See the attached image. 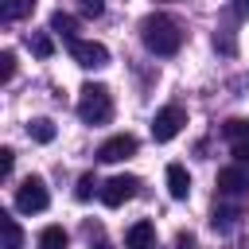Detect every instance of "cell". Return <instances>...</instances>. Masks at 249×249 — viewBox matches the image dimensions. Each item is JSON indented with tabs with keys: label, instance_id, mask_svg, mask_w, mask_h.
Segmentation results:
<instances>
[{
	"label": "cell",
	"instance_id": "1",
	"mask_svg": "<svg viewBox=\"0 0 249 249\" xmlns=\"http://www.w3.org/2000/svg\"><path fill=\"white\" fill-rule=\"evenodd\" d=\"M140 39H144V47H148L152 54L171 58V54L183 47V27H179L171 16L156 12V16H144V23H140Z\"/></svg>",
	"mask_w": 249,
	"mask_h": 249
},
{
	"label": "cell",
	"instance_id": "2",
	"mask_svg": "<svg viewBox=\"0 0 249 249\" xmlns=\"http://www.w3.org/2000/svg\"><path fill=\"white\" fill-rule=\"evenodd\" d=\"M78 117L86 124H109L113 121V97L101 82H89L78 89Z\"/></svg>",
	"mask_w": 249,
	"mask_h": 249
},
{
	"label": "cell",
	"instance_id": "3",
	"mask_svg": "<svg viewBox=\"0 0 249 249\" xmlns=\"http://www.w3.org/2000/svg\"><path fill=\"white\" fill-rule=\"evenodd\" d=\"M47 206H51L47 183H43L39 175L23 179V183H19V191H16V210H19V214H39V210H47Z\"/></svg>",
	"mask_w": 249,
	"mask_h": 249
},
{
	"label": "cell",
	"instance_id": "4",
	"mask_svg": "<svg viewBox=\"0 0 249 249\" xmlns=\"http://www.w3.org/2000/svg\"><path fill=\"white\" fill-rule=\"evenodd\" d=\"M183 124H187V113H183L179 105H163V109L152 117V140H156V144H167V140L179 136Z\"/></svg>",
	"mask_w": 249,
	"mask_h": 249
},
{
	"label": "cell",
	"instance_id": "5",
	"mask_svg": "<svg viewBox=\"0 0 249 249\" xmlns=\"http://www.w3.org/2000/svg\"><path fill=\"white\" fill-rule=\"evenodd\" d=\"M70 58L86 70H101L109 62V47L105 43H93V39H70Z\"/></svg>",
	"mask_w": 249,
	"mask_h": 249
},
{
	"label": "cell",
	"instance_id": "6",
	"mask_svg": "<svg viewBox=\"0 0 249 249\" xmlns=\"http://www.w3.org/2000/svg\"><path fill=\"white\" fill-rule=\"evenodd\" d=\"M136 187H140L136 175H113L109 183H101V202H105V206H124V202L136 195Z\"/></svg>",
	"mask_w": 249,
	"mask_h": 249
},
{
	"label": "cell",
	"instance_id": "7",
	"mask_svg": "<svg viewBox=\"0 0 249 249\" xmlns=\"http://www.w3.org/2000/svg\"><path fill=\"white\" fill-rule=\"evenodd\" d=\"M132 152H136V136L121 132V136H109V140L97 148V160H101V163H121V160H128Z\"/></svg>",
	"mask_w": 249,
	"mask_h": 249
},
{
	"label": "cell",
	"instance_id": "8",
	"mask_svg": "<svg viewBox=\"0 0 249 249\" xmlns=\"http://www.w3.org/2000/svg\"><path fill=\"white\" fill-rule=\"evenodd\" d=\"M124 245H128V249H156V226H152L148 218L132 222L128 233H124Z\"/></svg>",
	"mask_w": 249,
	"mask_h": 249
},
{
	"label": "cell",
	"instance_id": "9",
	"mask_svg": "<svg viewBox=\"0 0 249 249\" xmlns=\"http://www.w3.org/2000/svg\"><path fill=\"white\" fill-rule=\"evenodd\" d=\"M218 191H222V195H241V191H249V171H245V167H222V171H218Z\"/></svg>",
	"mask_w": 249,
	"mask_h": 249
},
{
	"label": "cell",
	"instance_id": "10",
	"mask_svg": "<svg viewBox=\"0 0 249 249\" xmlns=\"http://www.w3.org/2000/svg\"><path fill=\"white\" fill-rule=\"evenodd\" d=\"M167 195L179 198V202L191 195V175H187L183 163H167Z\"/></svg>",
	"mask_w": 249,
	"mask_h": 249
},
{
	"label": "cell",
	"instance_id": "11",
	"mask_svg": "<svg viewBox=\"0 0 249 249\" xmlns=\"http://www.w3.org/2000/svg\"><path fill=\"white\" fill-rule=\"evenodd\" d=\"M31 12H35V0H0V19L4 23H16Z\"/></svg>",
	"mask_w": 249,
	"mask_h": 249
},
{
	"label": "cell",
	"instance_id": "12",
	"mask_svg": "<svg viewBox=\"0 0 249 249\" xmlns=\"http://www.w3.org/2000/svg\"><path fill=\"white\" fill-rule=\"evenodd\" d=\"M0 230H4V249H23V230L12 214H0Z\"/></svg>",
	"mask_w": 249,
	"mask_h": 249
},
{
	"label": "cell",
	"instance_id": "13",
	"mask_svg": "<svg viewBox=\"0 0 249 249\" xmlns=\"http://www.w3.org/2000/svg\"><path fill=\"white\" fill-rule=\"evenodd\" d=\"M27 136H31L35 144H51V140H54V121H47V117H35V121L27 124Z\"/></svg>",
	"mask_w": 249,
	"mask_h": 249
},
{
	"label": "cell",
	"instance_id": "14",
	"mask_svg": "<svg viewBox=\"0 0 249 249\" xmlns=\"http://www.w3.org/2000/svg\"><path fill=\"white\" fill-rule=\"evenodd\" d=\"M66 230L62 226H47L43 233H39V249H66Z\"/></svg>",
	"mask_w": 249,
	"mask_h": 249
},
{
	"label": "cell",
	"instance_id": "15",
	"mask_svg": "<svg viewBox=\"0 0 249 249\" xmlns=\"http://www.w3.org/2000/svg\"><path fill=\"white\" fill-rule=\"evenodd\" d=\"M51 31H58V35H66V39H78V35H74V31H78V19L66 16V12H54V16H51Z\"/></svg>",
	"mask_w": 249,
	"mask_h": 249
},
{
	"label": "cell",
	"instance_id": "16",
	"mask_svg": "<svg viewBox=\"0 0 249 249\" xmlns=\"http://www.w3.org/2000/svg\"><path fill=\"white\" fill-rule=\"evenodd\" d=\"M222 136H226V140H233V144H237V140H249V121H245V117L226 121V124H222Z\"/></svg>",
	"mask_w": 249,
	"mask_h": 249
},
{
	"label": "cell",
	"instance_id": "17",
	"mask_svg": "<svg viewBox=\"0 0 249 249\" xmlns=\"http://www.w3.org/2000/svg\"><path fill=\"white\" fill-rule=\"evenodd\" d=\"M27 43H31V51H35L39 58H51V54H54V43H51V35H31Z\"/></svg>",
	"mask_w": 249,
	"mask_h": 249
},
{
	"label": "cell",
	"instance_id": "18",
	"mask_svg": "<svg viewBox=\"0 0 249 249\" xmlns=\"http://www.w3.org/2000/svg\"><path fill=\"white\" fill-rule=\"evenodd\" d=\"M12 78H16V54H12V51H4V54H0V82L8 86Z\"/></svg>",
	"mask_w": 249,
	"mask_h": 249
},
{
	"label": "cell",
	"instance_id": "19",
	"mask_svg": "<svg viewBox=\"0 0 249 249\" xmlns=\"http://www.w3.org/2000/svg\"><path fill=\"white\" fill-rule=\"evenodd\" d=\"M210 222H214V230H230V226L237 222V210H214Z\"/></svg>",
	"mask_w": 249,
	"mask_h": 249
},
{
	"label": "cell",
	"instance_id": "20",
	"mask_svg": "<svg viewBox=\"0 0 249 249\" xmlns=\"http://www.w3.org/2000/svg\"><path fill=\"white\" fill-rule=\"evenodd\" d=\"M12 167H16V152H12V148H0V175L8 179V175H12Z\"/></svg>",
	"mask_w": 249,
	"mask_h": 249
},
{
	"label": "cell",
	"instance_id": "21",
	"mask_svg": "<svg viewBox=\"0 0 249 249\" xmlns=\"http://www.w3.org/2000/svg\"><path fill=\"white\" fill-rule=\"evenodd\" d=\"M93 187H97V179H93V175H82V179H78V191H74V195H78V198L86 202V198L93 195Z\"/></svg>",
	"mask_w": 249,
	"mask_h": 249
},
{
	"label": "cell",
	"instance_id": "22",
	"mask_svg": "<svg viewBox=\"0 0 249 249\" xmlns=\"http://www.w3.org/2000/svg\"><path fill=\"white\" fill-rule=\"evenodd\" d=\"M101 12H105L101 0H82V16H101Z\"/></svg>",
	"mask_w": 249,
	"mask_h": 249
},
{
	"label": "cell",
	"instance_id": "23",
	"mask_svg": "<svg viewBox=\"0 0 249 249\" xmlns=\"http://www.w3.org/2000/svg\"><path fill=\"white\" fill-rule=\"evenodd\" d=\"M233 160L237 163H249V140H237L233 144Z\"/></svg>",
	"mask_w": 249,
	"mask_h": 249
},
{
	"label": "cell",
	"instance_id": "24",
	"mask_svg": "<svg viewBox=\"0 0 249 249\" xmlns=\"http://www.w3.org/2000/svg\"><path fill=\"white\" fill-rule=\"evenodd\" d=\"M233 8H237V16H249V0H233Z\"/></svg>",
	"mask_w": 249,
	"mask_h": 249
}]
</instances>
